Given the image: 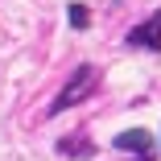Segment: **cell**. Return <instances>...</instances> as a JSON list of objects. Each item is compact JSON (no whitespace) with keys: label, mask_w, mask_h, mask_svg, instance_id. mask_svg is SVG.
<instances>
[{"label":"cell","mask_w":161,"mask_h":161,"mask_svg":"<svg viewBox=\"0 0 161 161\" xmlns=\"http://www.w3.org/2000/svg\"><path fill=\"white\" fill-rule=\"evenodd\" d=\"M116 149L136 153L141 161H153V141H149L145 128H128V132H120V136H116Z\"/></svg>","instance_id":"cell-3"},{"label":"cell","mask_w":161,"mask_h":161,"mask_svg":"<svg viewBox=\"0 0 161 161\" xmlns=\"http://www.w3.org/2000/svg\"><path fill=\"white\" fill-rule=\"evenodd\" d=\"M95 87H99V70H95L91 62H83V66H79V70L70 75V83H66V87L58 91V99L50 103V116H62L66 108H75V103H83V99H87V95H91Z\"/></svg>","instance_id":"cell-1"},{"label":"cell","mask_w":161,"mask_h":161,"mask_svg":"<svg viewBox=\"0 0 161 161\" xmlns=\"http://www.w3.org/2000/svg\"><path fill=\"white\" fill-rule=\"evenodd\" d=\"M66 21H70L75 29H87V25H91V13H87V4H70V8H66Z\"/></svg>","instance_id":"cell-4"},{"label":"cell","mask_w":161,"mask_h":161,"mask_svg":"<svg viewBox=\"0 0 161 161\" xmlns=\"http://www.w3.org/2000/svg\"><path fill=\"white\" fill-rule=\"evenodd\" d=\"M128 46L132 50H161V8L149 17V21H141V25H132L128 29Z\"/></svg>","instance_id":"cell-2"},{"label":"cell","mask_w":161,"mask_h":161,"mask_svg":"<svg viewBox=\"0 0 161 161\" xmlns=\"http://www.w3.org/2000/svg\"><path fill=\"white\" fill-rule=\"evenodd\" d=\"M58 149H62V153H66V157H87V153H91L95 145H91V141H62Z\"/></svg>","instance_id":"cell-5"}]
</instances>
